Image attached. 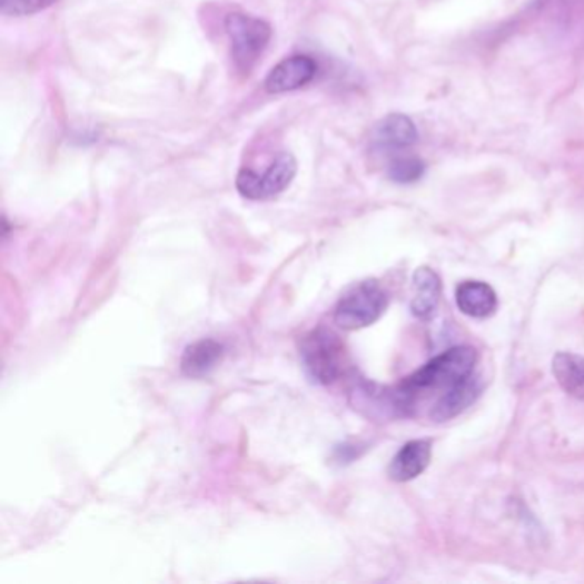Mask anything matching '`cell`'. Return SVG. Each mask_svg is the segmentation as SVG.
Listing matches in <instances>:
<instances>
[{"label": "cell", "mask_w": 584, "mask_h": 584, "mask_svg": "<svg viewBox=\"0 0 584 584\" xmlns=\"http://www.w3.org/2000/svg\"><path fill=\"white\" fill-rule=\"evenodd\" d=\"M317 75V63L309 56H294L281 62L269 72L265 81L268 93L279 95L298 90L313 81Z\"/></svg>", "instance_id": "8992f818"}, {"label": "cell", "mask_w": 584, "mask_h": 584, "mask_svg": "<svg viewBox=\"0 0 584 584\" xmlns=\"http://www.w3.org/2000/svg\"><path fill=\"white\" fill-rule=\"evenodd\" d=\"M295 176H297V160L294 155L279 154L263 176L250 168H242L235 184L242 198L265 201L287 190L294 182Z\"/></svg>", "instance_id": "5b68a950"}, {"label": "cell", "mask_w": 584, "mask_h": 584, "mask_svg": "<svg viewBox=\"0 0 584 584\" xmlns=\"http://www.w3.org/2000/svg\"><path fill=\"white\" fill-rule=\"evenodd\" d=\"M432 444L428 441H409L392 459V465L387 468V475L393 482L414 481L420 477L422 473L430 465Z\"/></svg>", "instance_id": "ba28073f"}, {"label": "cell", "mask_w": 584, "mask_h": 584, "mask_svg": "<svg viewBox=\"0 0 584 584\" xmlns=\"http://www.w3.org/2000/svg\"><path fill=\"white\" fill-rule=\"evenodd\" d=\"M389 306V295L377 279H364L348 288L335 307V323L345 331L369 328Z\"/></svg>", "instance_id": "7a4b0ae2"}, {"label": "cell", "mask_w": 584, "mask_h": 584, "mask_svg": "<svg viewBox=\"0 0 584 584\" xmlns=\"http://www.w3.org/2000/svg\"><path fill=\"white\" fill-rule=\"evenodd\" d=\"M300 357L310 379L326 386L343 374L345 346L331 329L317 328L301 338Z\"/></svg>", "instance_id": "3957f363"}, {"label": "cell", "mask_w": 584, "mask_h": 584, "mask_svg": "<svg viewBox=\"0 0 584 584\" xmlns=\"http://www.w3.org/2000/svg\"><path fill=\"white\" fill-rule=\"evenodd\" d=\"M412 287H414V295L409 301V309L418 319H430L439 307L441 294H443L439 275L434 269L422 266L414 273Z\"/></svg>", "instance_id": "30bf717a"}, {"label": "cell", "mask_w": 584, "mask_h": 584, "mask_svg": "<svg viewBox=\"0 0 584 584\" xmlns=\"http://www.w3.org/2000/svg\"><path fill=\"white\" fill-rule=\"evenodd\" d=\"M481 379L475 374H469L465 379L447 387V392L437 399L436 405L430 409L432 420L447 422L451 418L458 417L475 403V399L481 396Z\"/></svg>", "instance_id": "52a82bcc"}, {"label": "cell", "mask_w": 584, "mask_h": 584, "mask_svg": "<svg viewBox=\"0 0 584 584\" xmlns=\"http://www.w3.org/2000/svg\"><path fill=\"white\" fill-rule=\"evenodd\" d=\"M225 346L216 339H199L184 350L180 370L190 379H202L224 360Z\"/></svg>", "instance_id": "9c48e42d"}, {"label": "cell", "mask_w": 584, "mask_h": 584, "mask_svg": "<svg viewBox=\"0 0 584 584\" xmlns=\"http://www.w3.org/2000/svg\"><path fill=\"white\" fill-rule=\"evenodd\" d=\"M57 2L59 0H0V11L6 16H30Z\"/></svg>", "instance_id": "9a60e30c"}, {"label": "cell", "mask_w": 584, "mask_h": 584, "mask_svg": "<svg viewBox=\"0 0 584 584\" xmlns=\"http://www.w3.org/2000/svg\"><path fill=\"white\" fill-rule=\"evenodd\" d=\"M424 161L418 160V158L405 157L396 158V160L389 165L387 176L396 184H414L424 177Z\"/></svg>", "instance_id": "5bb4252c"}, {"label": "cell", "mask_w": 584, "mask_h": 584, "mask_svg": "<svg viewBox=\"0 0 584 584\" xmlns=\"http://www.w3.org/2000/svg\"><path fill=\"white\" fill-rule=\"evenodd\" d=\"M552 374L567 395L584 402V357L561 352L552 360Z\"/></svg>", "instance_id": "4fadbf2b"}, {"label": "cell", "mask_w": 584, "mask_h": 584, "mask_svg": "<svg viewBox=\"0 0 584 584\" xmlns=\"http://www.w3.org/2000/svg\"><path fill=\"white\" fill-rule=\"evenodd\" d=\"M456 306L465 316L485 319L497 309V294L491 285L468 279L456 288Z\"/></svg>", "instance_id": "7c38bea8"}, {"label": "cell", "mask_w": 584, "mask_h": 584, "mask_svg": "<svg viewBox=\"0 0 584 584\" xmlns=\"http://www.w3.org/2000/svg\"><path fill=\"white\" fill-rule=\"evenodd\" d=\"M477 350L473 346H454V348H449L444 354L432 358L417 373L406 377L399 384V387L406 395L414 398L417 392L453 386V384L473 374L475 365H477Z\"/></svg>", "instance_id": "6da1fadb"}, {"label": "cell", "mask_w": 584, "mask_h": 584, "mask_svg": "<svg viewBox=\"0 0 584 584\" xmlns=\"http://www.w3.org/2000/svg\"><path fill=\"white\" fill-rule=\"evenodd\" d=\"M418 132L415 123L403 113H389L374 129V145L384 151H399L417 142Z\"/></svg>", "instance_id": "8fae6325"}, {"label": "cell", "mask_w": 584, "mask_h": 584, "mask_svg": "<svg viewBox=\"0 0 584 584\" xmlns=\"http://www.w3.org/2000/svg\"><path fill=\"white\" fill-rule=\"evenodd\" d=\"M225 31L231 43V57L235 66L242 72H249L259 57L268 49L273 30L265 19L254 18L244 12H231L225 19Z\"/></svg>", "instance_id": "277c9868"}]
</instances>
